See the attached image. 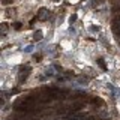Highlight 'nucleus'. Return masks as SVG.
<instances>
[{
	"label": "nucleus",
	"instance_id": "obj_1",
	"mask_svg": "<svg viewBox=\"0 0 120 120\" xmlns=\"http://www.w3.org/2000/svg\"><path fill=\"white\" fill-rule=\"evenodd\" d=\"M29 72H30V68L29 66L21 68V69H20V81L26 80V78H27V75H29Z\"/></svg>",
	"mask_w": 120,
	"mask_h": 120
},
{
	"label": "nucleus",
	"instance_id": "obj_2",
	"mask_svg": "<svg viewBox=\"0 0 120 120\" xmlns=\"http://www.w3.org/2000/svg\"><path fill=\"white\" fill-rule=\"evenodd\" d=\"M38 18H41V20L47 18V9H41V11H39V14H38Z\"/></svg>",
	"mask_w": 120,
	"mask_h": 120
},
{
	"label": "nucleus",
	"instance_id": "obj_3",
	"mask_svg": "<svg viewBox=\"0 0 120 120\" xmlns=\"http://www.w3.org/2000/svg\"><path fill=\"white\" fill-rule=\"evenodd\" d=\"M41 38H42V33H41V32H38L36 35H35V39H38V41H39Z\"/></svg>",
	"mask_w": 120,
	"mask_h": 120
}]
</instances>
